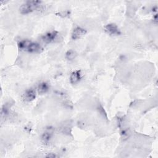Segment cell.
<instances>
[{"mask_svg":"<svg viewBox=\"0 0 158 158\" xmlns=\"http://www.w3.org/2000/svg\"><path fill=\"white\" fill-rule=\"evenodd\" d=\"M52 137V133L49 131L44 132L41 135V139L44 143H48Z\"/></svg>","mask_w":158,"mask_h":158,"instance_id":"9","label":"cell"},{"mask_svg":"<svg viewBox=\"0 0 158 158\" xmlns=\"http://www.w3.org/2000/svg\"><path fill=\"white\" fill-rule=\"evenodd\" d=\"M81 78V71L77 70L73 71L70 76V81L72 84H75L78 83Z\"/></svg>","mask_w":158,"mask_h":158,"instance_id":"7","label":"cell"},{"mask_svg":"<svg viewBox=\"0 0 158 158\" xmlns=\"http://www.w3.org/2000/svg\"><path fill=\"white\" fill-rule=\"evenodd\" d=\"M49 89V85L46 82H41L38 86V92L39 94H44L48 91Z\"/></svg>","mask_w":158,"mask_h":158,"instance_id":"8","label":"cell"},{"mask_svg":"<svg viewBox=\"0 0 158 158\" xmlns=\"http://www.w3.org/2000/svg\"><path fill=\"white\" fill-rule=\"evenodd\" d=\"M86 33V31L85 29L80 27H77L75 28L72 31V38L73 40H78L81 38L83 36H84Z\"/></svg>","mask_w":158,"mask_h":158,"instance_id":"5","label":"cell"},{"mask_svg":"<svg viewBox=\"0 0 158 158\" xmlns=\"http://www.w3.org/2000/svg\"><path fill=\"white\" fill-rule=\"evenodd\" d=\"M76 56H77V53L75 52V51H74L73 50H72V49L67 51L65 54L66 59L69 60H72L74 59L76 57Z\"/></svg>","mask_w":158,"mask_h":158,"instance_id":"10","label":"cell"},{"mask_svg":"<svg viewBox=\"0 0 158 158\" xmlns=\"http://www.w3.org/2000/svg\"><path fill=\"white\" fill-rule=\"evenodd\" d=\"M18 47L19 50L28 52H40L42 50L39 43L27 40L20 41L18 43Z\"/></svg>","mask_w":158,"mask_h":158,"instance_id":"1","label":"cell"},{"mask_svg":"<svg viewBox=\"0 0 158 158\" xmlns=\"http://www.w3.org/2000/svg\"><path fill=\"white\" fill-rule=\"evenodd\" d=\"M104 31L109 35L115 36L120 34V31L117 27V25L115 23H109L107 24L104 27Z\"/></svg>","mask_w":158,"mask_h":158,"instance_id":"4","label":"cell"},{"mask_svg":"<svg viewBox=\"0 0 158 158\" xmlns=\"http://www.w3.org/2000/svg\"><path fill=\"white\" fill-rule=\"evenodd\" d=\"M41 1H28L25 2L20 7V12L22 14H29L35 10L38 9L41 6Z\"/></svg>","mask_w":158,"mask_h":158,"instance_id":"2","label":"cell"},{"mask_svg":"<svg viewBox=\"0 0 158 158\" xmlns=\"http://www.w3.org/2000/svg\"><path fill=\"white\" fill-rule=\"evenodd\" d=\"M35 98H36L35 90L31 88L27 89L23 94V99L27 102H30L34 100Z\"/></svg>","mask_w":158,"mask_h":158,"instance_id":"6","label":"cell"},{"mask_svg":"<svg viewBox=\"0 0 158 158\" xmlns=\"http://www.w3.org/2000/svg\"><path fill=\"white\" fill-rule=\"evenodd\" d=\"M58 36L59 33L57 31H52L45 33L43 36H42L41 39L46 43H51L56 41L58 38Z\"/></svg>","mask_w":158,"mask_h":158,"instance_id":"3","label":"cell"},{"mask_svg":"<svg viewBox=\"0 0 158 158\" xmlns=\"http://www.w3.org/2000/svg\"><path fill=\"white\" fill-rule=\"evenodd\" d=\"M46 157H49V158H54V157H56L57 156L54 154V153H48L46 156Z\"/></svg>","mask_w":158,"mask_h":158,"instance_id":"12","label":"cell"},{"mask_svg":"<svg viewBox=\"0 0 158 158\" xmlns=\"http://www.w3.org/2000/svg\"><path fill=\"white\" fill-rule=\"evenodd\" d=\"M8 113H9V107L7 106L4 105L1 109V117H6L7 115H8Z\"/></svg>","mask_w":158,"mask_h":158,"instance_id":"11","label":"cell"}]
</instances>
